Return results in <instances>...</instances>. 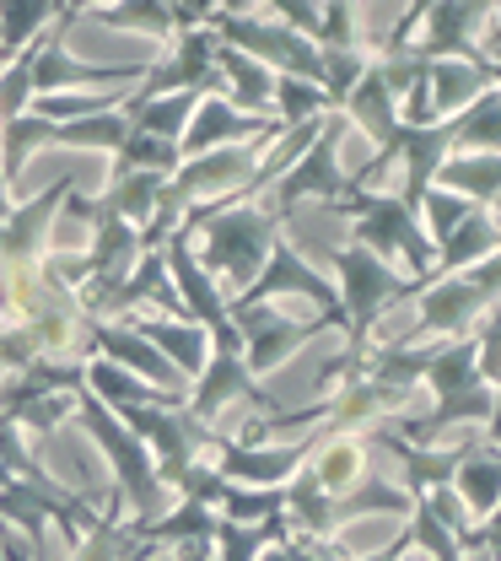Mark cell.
<instances>
[{
    "instance_id": "obj_1",
    "label": "cell",
    "mask_w": 501,
    "mask_h": 561,
    "mask_svg": "<svg viewBox=\"0 0 501 561\" xmlns=\"http://www.w3.org/2000/svg\"><path fill=\"white\" fill-rule=\"evenodd\" d=\"M178 232H189V249H195L200 271L226 297H237L243 286H254V276L265 271L276 238L287 232V221L265 201H215V206L189 210Z\"/></svg>"
},
{
    "instance_id": "obj_2",
    "label": "cell",
    "mask_w": 501,
    "mask_h": 561,
    "mask_svg": "<svg viewBox=\"0 0 501 561\" xmlns=\"http://www.w3.org/2000/svg\"><path fill=\"white\" fill-rule=\"evenodd\" d=\"M71 426H81L86 437H92V448L108 459V486L119 491V502H125V518H136V524H151V518H162L167 507H173V491L162 486V476H156V465H151V454H145V443L125 426V421L114 416L103 400H92L86 389H75V416Z\"/></svg>"
},
{
    "instance_id": "obj_3",
    "label": "cell",
    "mask_w": 501,
    "mask_h": 561,
    "mask_svg": "<svg viewBox=\"0 0 501 561\" xmlns=\"http://www.w3.org/2000/svg\"><path fill=\"white\" fill-rule=\"evenodd\" d=\"M501 302V249L491 260L442 276L416 291V324L410 335H399L405 346H447V341H469L480 313H491Z\"/></svg>"
},
{
    "instance_id": "obj_4",
    "label": "cell",
    "mask_w": 501,
    "mask_h": 561,
    "mask_svg": "<svg viewBox=\"0 0 501 561\" xmlns=\"http://www.w3.org/2000/svg\"><path fill=\"white\" fill-rule=\"evenodd\" d=\"M340 216L351 221V243L372 249V254H377V260H388V265H399L416 286H427L431 280L436 249H431L421 216H416V210H405V201H399L394 190H361Z\"/></svg>"
},
{
    "instance_id": "obj_5",
    "label": "cell",
    "mask_w": 501,
    "mask_h": 561,
    "mask_svg": "<svg viewBox=\"0 0 501 561\" xmlns=\"http://www.w3.org/2000/svg\"><path fill=\"white\" fill-rule=\"evenodd\" d=\"M206 27L215 33V44L259 60L265 70L324 87V55H318V44L302 38V33H291V27H281V22H270L259 5H211V22Z\"/></svg>"
},
{
    "instance_id": "obj_6",
    "label": "cell",
    "mask_w": 501,
    "mask_h": 561,
    "mask_svg": "<svg viewBox=\"0 0 501 561\" xmlns=\"http://www.w3.org/2000/svg\"><path fill=\"white\" fill-rule=\"evenodd\" d=\"M340 146H346V119H340V114H329L324 136L307 146V157L291 168L287 179H276V184H270L265 206L276 210L281 221H287L296 206H324V210H335V216H340V210L361 195V184L346 173V162H340Z\"/></svg>"
},
{
    "instance_id": "obj_7",
    "label": "cell",
    "mask_w": 501,
    "mask_h": 561,
    "mask_svg": "<svg viewBox=\"0 0 501 561\" xmlns=\"http://www.w3.org/2000/svg\"><path fill=\"white\" fill-rule=\"evenodd\" d=\"M491 16L497 5L486 0H427V16H421V33L410 44L416 60H458V66H497L491 49H486V33H491Z\"/></svg>"
},
{
    "instance_id": "obj_8",
    "label": "cell",
    "mask_w": 501,
    "mask_h": 561,
    "mask_svg": "<svg viewBox=\"0 0 501 561\" xmlns=\"http://www.w3.org/2000/svg\"><path fill=\"white\" fill-rule=\"evenodd\" d=\"M276 297H302L313 313L340 319V291H335V280L324 276L287 232L276 238V249H270L265 271L254 276V286H243L237 297H226V308H232V313H237V308H265V302H276Z\"/></svg>"
},
{
    "instance_id": "obj_9",
    "label": "cell",
    "mask_w": 501,
    "mask_h": 561,
    "mask_svg": "<svg viewBox=\"0 0 501 561\" xmlns=\"http://www.w3.org/2000/svg\"><path fill=\"white\" fill-rule=\"evenodd\" d=\"M232 405H248L254 416H281V411H287V400L270 394V389L248 373L243 351H215L211 346V362H206L200 378L189 383L184 411H189L195 421H206V426H221V416H226Z\"/></svg>"
},
{
    "instance_id": "obj_10",
    "label": "cell",
    "mask_w": 501,
    "mask_h": 561,
    "mask_svg": "<svg viewBox=\"0 0 501 561\" xmlns=\"http://www.w3.org/2000/svg\"><path fill=\"white\" fill-rule=\"evenodd\" d=\"M178 92H215V33L211 27L178 33V38L145 66L141 87L125 92V119L141 114L145 103H156V98H178Z\"/></svg>"
},
{
    "instance_id": "obj_11",
    "label": "cell",
    "mask_w": 501,
    "mask_h": 561,
    "mask_svg": "<svg viewBox=\"0 0 501 561\" xmlns=\"http://www.w3.org/2000/svg\"><path fill=\"white\" fill-rule=\"evenodd\" d=\"M232 324H237V341H243V362H248V373H254L259 383H265V373H281L307 341L340 330V324L324 319V313H313V319H291V313L276 308V302H265V308H237Z\"/></svg>"
},
{
    "instance_id": "obj_12",
    "label": "cell",
    "mask_w": 501,
    "mask_h": 561,
    "mask_svg": "<svg viewBox=\"0 0 501 561\" xmlns=\"http://www.w3.org/2000/svg\"><path fill=\"white\" fill-rule=\"evenodd\" d=\"M281 136H287V125L276 114H243L221 92H206L184 140H178V157L189 162V157H206V151H221V146H276Z\"/></svg>"
},
{
    "instance_id": "obj_13",
    "label": "cell",
    "mask_w": 501,
    "mask_h": 561,
    "mask_svg": "<svg viewBox=\"0 0 501 561\" xmlns=\"http://www.w3.org/2000/svg\"><path fill=\"white\" fill-rule=\"evenodd\" d=\"M313 454V437H281V443H232L221 432L215 443V470L232 481V486H254V491H287V481L307 465Z\"/></svg>"
},
{
    "instance_id": "obj_14",
    "label": "cell",
    "mask_w": 501,
    "mask_h": 561,
    "mask_svg": "<svg viewBox=\"0 0 501 561\" xmlns=\"http://www.w3.org/2000/svg\"><path fill=\"white\" fill-rule=\"evenodd\" d=\"M75 190H81V179L60 173L49 190H38L33 201H16V206L5 210V221H0V265H33V260H44L49 254V238H55V221H60V210H66V201H71Z\"/></svg>"
},
{
    "instance_id": "obj_15",
    "label": "cell",
    "mask_w": 501,
    "mask_h": 561,
    "mask_svg": "<svg viewBox=\"0 0 501 561\" xmlns=\"http://www.w3.org/2000/svg\"><path fill=\"white\" fill-rule=\"evenodd\" d=\"M92 356H103V362L136 373V378H145L151 389H162V394H173V400H189V378L151 346L130 319H92Z\"/></svg>"
},
{
    "instance_id": "obj_16",
    "label": "cell",
    "mask_w": 501,
    "mask_h": 561,
    "mask_svg": "<svg viewBox=\"0 0 501 561\" xmlns=\"http://www.w3.org/2000/svg\"><path fill=\"white\" fill-rule=\"evenodd\" d=\"M313 437V454H307V476L318 481L324 496H346L372 476V443L366 432H307Z\"/></svg>"
},
{
    "instance_id": "obj_17",
    "label": "cell",
    "mask_w": 501,
    "mask_h": 561,
    "mask_svg": "<svg viewBox=\"0 0 501 561\" xmlns=\"http://www.w3.org/2000/svg\"><path fill=\"white\" fill-rule=\"evenodd\" d=\"M453 496L464 502V513H469V524L480 529V524H491L501 507V448L486 443V432H475L464 448H458V470H453Z\"/></svg>"
},
{
    "instance_id": "obj_18",
    "label": "cell",
    "mask_w": 501,
    "mask_h": 561,
    "mask_svg": "<svg viewBox=\"0 0 501 561\" xmlns=\"http://www.w3.org/2000/svg\"><path fill=\"white\" fill-rule=\"evenodd\" d=\"M340 119H346V130H361L372 151H383L388 140L399 136V103H394V92H388L383 60H372L366 76L351 87V98L340 103Z\"/></svg>"
},
{
    "instance_id": "obj_19",
    "label": "cell",
    "mask_w": 501,
    "mask_h": 561,
    "mask_svg": "<svg viewBox=\"0 0 501 561\" xmlns=\"http://www.w3.org/2000/svg\"><path fill=\"white\" fill-rule=\"evenodd\" d=\"M431 190H447L469 206L491 210L501 201V151H453L442 168H436V184Z\"/></svg>"
},
{
    "instance_id": "obj_20",
    "label": "cell",
    "mask_w": 501,
    "mask_h": 561,
    "mask_svg": "<svg viewBox=\"0 0 501 561\" xmlns=\"http://www.w3.org/2000/svg\"><path fill=\"white\" fill-rule=\"evenodd\" d=\"M427 81H431V114H436V125H442V119L464 114L475 98H486L491 87H501V70L497 66H458V60H431Z\"/></svg>"
},
{
    "instance_id": "obj_21",
    "label": "cell",
    "mask_w": 501,
    "mask_h": 561,
    "mask_svg": "<svg viewBox=\"0 0 501 561\" xmlns=\"http://www.w3.org/2000/svg\"><path fill=\"white\" fill-rule=\"evenodd\" d=\"M215 92L243 108V114H270V92H276V70H265L259 60L215 44Z\"/></svg>"
},
{
    "instance_id": "obj_22",
    "label": "cell",
    "mask_w": 501,
    "mask_h": 561,
    "mask_svg": "<svg viewBox=\"0 0 501 561\" xmlns=\"http://www.w3.org/2000/svg\"><path fill=\"white\" fill-rule=\"evenodd\" d=\"M130 324H136L145 341L162 351V356H167V362H173V367H178L189 383H195V378H200V367L211 362V335H206L200 324H189V319H156V313H136Z\"/></svg>"
},
{
    "instance_id": "obj_23",
    "label": "cell",
    "mask_w": 501,
    "mask_h": 561,
    "mask_svg": "<svg viewBox=\"0 0 501 561\" xmlns=\"http://www.w3.org/2000/svg\"><path fill=\"white\" fill-rule=\"evenodd\" d=\"M81 389H86L92 400H103L108 411H130V405H184V400L151 389L145 378L114 367V362H103V356H86V362H81Z\"/></svg>"
},
{
    "instance_id": "obj_24",
    "label": "cell",
    "mask_w": 501,
    "mask_h": 561,
    "mask_svg": "<svg viewBox=\"0 0 501 561\" xmlns=\"http://www.w3.org/2000/svg\"><path fill=\"white\" fill-rule=\"evenodd\" d=\"M501 249V227H497V216L491 210H475L442 249H436V265H431V280H442V276H458V271H469V265H480V260H491ZM427 280V286H431Z\"/></svg>"
},
{
    "instance_id": "obj_25",
    "label": "cell",
    "mask_w": 501,
    "mask_h": 561,
    "mask_svg": "<svg viewBox=\"0 0 501 561\" xmlns=\"http://www.w3.org/2000/svg\"><path fill=\"white\" fill-rule=\"evenodd\" d=\"M60 16V0H0V66L22 60Z\"/></svg>"
},
{
    "instance_id": "obj_26",
    "label": "cell",
    "mask_w": 501,
    "mask_h": 561,
    "mask_svg": "<svg viewBox=\"0 0 501 561\" xmlns=\"http://www.w3.org/2000/svg\"><path fill=\"white\" fill-rule=\"evenodd\" d=\"M86 16L103 22V27H114V33H145L156 49H167L178 38L167 0H108V5H86Z\"/></svg>"
},
{
    "instance_id": "obj_27",
    "label": "cell",
    "mask_w": 501,
    "mask_h": 561,
    "mask_svg": "<svg viewBox=\"0 0 501 561\" xmlns=\"http://www.w3.org/2000/svg\"><path fill=\"white\" fill-rule=\"evenodd\" d=\"M357 518H410V491L383 481V476H366L357 491H346L335 502V535L351 529Z\"/></svg>"
},
{
    "instance_id": "obj_28",
    "label": "cell",
    "mask_w": 501,
    "mask_h": 561,
    "mask_svg": "<svg viewBox=\"0 0 501 561\" xmlns=\"http://www.w3.org/2000/svg\"><path fill=\"white\" fill-rule=\"evenodd\" d=\"M178 146L173 140H156V136H141V130H130L125 146L108 157V179H130V173H156V179H173L178 173Z\"/></svg>"
},
{
    "instance_id": "obj_29",
    "label": "cell",
    "mask_w": 501,
    "mask_h": 561,
    "mask_svg": "<svg viewBox=\"0 0 501 561\" xmlns=\"http://www.w3.org/2000/svg\"><path fill=\"white\" fill-rule=\"evenodd\" d=\"M447 130H453V151H501V87L475 98L464 114H453Z\"/></svg>"
},
{
    "instance_id": "obj_30",
    "label": "cell",
    "mask_w": 501,
    "mask_h": 561,
    "mask_svg": "<svg viewBox=\"0 0 501 561\" xmlns=\"http://www.w3.org/2000/svg\"><path fill=\"white\" fill-rule=\"evenodd\" d=\"M296 535L287 524V513H276V518H265V524H226L221 518V529H215V561H259L265 546H276V540H287Z\"/></svg>"
},
{
    "instance_id": "obj_31",
    "label": "cell",
    "mask_w": 501,
    "mask_h": 561,
    "mask_svg": "<svg viewBox=\"0 0 501 561\" xmlns=\"http://www.w3.org/2000/svg\"><path fill=\"white\" fill-rule=\"evenodd\" d=\"M270 114L281 119V125H307V119H329L335 114V103H329V92L324 87H313V81H296V76H276V92H270Z\"/></svg>"
},
{
    "instance_id": "obj_32",
    "label": "cell",
    "mask_w": 501,
    "mask_h": 561,
    "mask_svg": "<svg viewBox=\"0 0 501 561\" xmlns=\"http://www.w3.org/2000/svg\"><path fill=\"white\" fill-rule=\"evenodd\" d=\"M200 98L206 92H178V98H156V103H145L141 114H130V130H141V136H156V140H184L189 130V119H195V108H200Z\"/></svg>"
},
{
    "instance_id": "obj_33",
    "label": "cell",
    "mask_w": 501,
    "mask_h": 561,
    "mask_svg": "<svg viewBox=\"0 0 501 561\" xmlns=\"http://www.w3.org/2000/svg\"><path fill=\"white\" fill-rule=\"evenodd\" d=\"M75 416V394H44V400H27L22 411H11V426L27 437V443H38V437H55L60 426H71Z\"/></svg>"
},
{
    "instance_id": "obj_34",
    "label": "cell",
    "mask_w": 501,
    "mask_h": 561,
    "mask_svg": "<svg viewBox=\"0 0 501 561\" xmlns=\"http://www.w3.org/2000/svg\"><path fill=\"white\" fill-rule=\"evenodd\" d=\"M103 108H125V92H55V98H33V114L49 119V125L86 119V114H103Z\"/></svg>"
},
{
    "instance_id": "obj_35",
    "label": "cell",
    "mask_w": 501,
    "mask_h": 561,
    "mask_svg": "<svg viewBox=\"0 0 501 561\" xmlns=\"http://www.w3.org/2000/svg\"><path fill=\"white\" fill-rule=\"evenodd\" d=\"M226 524H265L276 513H287V491H254V486H232L215 507Z\"/></svg>"
},
{
    "instance_id": "obj_36",
    "label": "cell",
    "mask_w": 501,
    "mask_h": 561,
    "mask_svg": "<svg viewBox=\"0 0 501 561\" xmlns=\"http://www.w3.org/2000/svg\"><path fill=\"white\" fill-rule=\"evenodd\" d=\"M480 206H469V201H458V195H447V190H431L427 206H421V227H427L431 249H442L469 216H475Z\"/></svg>"
},
{
    "instance_id": "obj_37",
    "label": "cell",
    "mask_w": 501,
    "mask_h": 561,
    "mask_svg": "<svg viewBox=\"0 0 501 561\" xmlns=\"http://www.w3.org/2000/svg\"><path fill=\"white\" fill-rule=\"evenodd\" d=\"M22 114H33V60L27 55L0 66V125H11Z\"/></svg>"
},
{
    "instance_id": "obj_38",
    "label": "cell",
    "mask_w": 501,
    "mask_h": 561,
    "mask_svg": "<svg viewBox=\"0 0 501 561\" xmlns=\"http://www.w3.org/2000/svg\"><path fill=\"white\" fill-rule=\"evenodd\" d=\"M259 561H302V546H296V535L276 540V546H265V551H259Z\"/></svg>"
},
{
    "instance_id": "obj_39",
    "label": "cell",
    "mask_w": 501,
    "mask_h": 561,
    "mask_svg": "<svg viewBox=\"0 0 501 561\" xmlns=\"http://www.w3.org/2000/svg\"><path fill=\"white\" fill-rule=\"evenodd\" d=\"M0 557H5V561H33V557H27V546H22V540L5 529V524H0Z\"/></svg>"
},
{
    "instance_id": "obj_40",
    "label": "cell",
    "mask_w": 501,
    "mask_h": 561,
    "mask_svg": "<svg viewBox=\"0 0 501 561\" xmlns=\"http://www.w3.org/2000/svg\"><path fill=\"white\" fill-rule=\"evenodd\" d=\"M486 49H491V55H497V49H501V5H497V16H491V33H486Z\"/></svg>"
},
{
    "instance_id": "obj_41",
    "label": "cell",
    "mask_w": 501,
    "mask_h": 561,
    "mask_svg": "<svg viewBox=\"0 0 501 561\" xmlns=\"http://www.w3.org/2000/svg\"><path fill=\"white\" fill-rule=\"evenodd\" d=\"M464 561H501V546H486V551H469Z\"/></svg>"
},
{
    "instance_id": "obj_42",
    "label": "cell",
    "mask_w": 501,
    "mask_h": 561,
    "mask_svg": "<svg viewBox=\"0 0 501 561\" xmlns=\"http://www.w3.org/2000/svg\"><path fill=\"white\" fill-rule=\"evenodd\" d=\"M491 524H501V507H497V518H491ZM480 529H486V524H480Z\"/></svg>"
},
{
    "instance_id": "obj_43",
    "label": "cell",
    "mask_w": 501,
    "mask_h": 561,
    "mask_svg": "<svg viewBox=\"0 0 501 561\" xmlns=\"http://www.w3.org/2000/svg\"><path fill=\"white\" fill-rule=\"evenodd\" d=\"M491 60H497V70H501V49H497V55H491Z\"/></svg>"
}]
</instances>
